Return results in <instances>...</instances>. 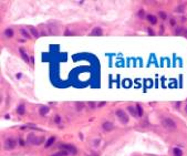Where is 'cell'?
<instances>
[{"label": "cell", "instance_id": "obj_3", "mask_svg": "<svg viewBox=\"0 0 187 156\" xmlns=\"http://www.w3.org/2000/svg\"><path fill=\"white\" fill-rule=\"evenodd\" d=\"M16 145H17V142L13 138H7L5 141V150H12V148L16 147Z\"/></svg>", "mask_w": 187, "mask_h": 156}, {"label": "cell", "instance_id": "obj_8", "mask_svg": "<svg viewBox=\"0 0 187 156\" xmlns=\"http://www.w3.org/2000/svg\"><path fill=\"white\" fill-rule=\"evenodd\" d=\"M19 51H20V54H21V57H22L23 60L26 61V62H29V57H28V54L26 53L24 49H23V48H20Z\"/></svg>", "mask_w": 187, "mask_h": 156}, {"label": "cell", "instance_id": "obj_15", "mask_svg": "<svg viewBox=\"0 0 187 156\" xmlns=\"http://www.w3.org/2000/svg\"><path fill=\"white\" fill-rule=\"evenodd\" d=\"M20 32H21V34H22L23 37H26V38H28V39H30V38H31V35L29 34V32H28V31H26L24 29H21V30H20Z\"/></svg>", "mask_w": 187, "mask_h": 156}, {"label": "cell", "instance_id": "obj_23", "mask_svg": "<svg viewBox=\"0 0 187 156\" xmlns=\"http://www.w3.org/2000/svg\"><path fill=\"white\" fill-rule=\"evenodd\" d=\"M139 16H143V15H144V11H143V10H142V11H139Z\"/></svg>", "mask_w": 187, "mask_h": 156}, {"label": "cell", "instance_id": "obj_19", "mask_svg": "<svg viewBox=\"0 0 187 156\" xmlns=\"http://www.w3.org/2000/svg\"><path fill=\"white\" fill-rule=\"evenodd\" d=\"M31 32H32V34L34 35V37H38L39 35V33H38V31H37L36 29H33V28H31Z\"/></svg>", "mask_w": 187, "mask_h": 156}, {"label": "cell", "instance_id": "obj_1", "mask_svg": "<svg viewBox=\"0 0 187 156\" xmlns=\"http://www.w3.org/2000/svg\"><path fill=\"white\" fill-rule=\"evenodd\" d=\"M162 124L164 126L165 128H167V130H174L176 127V124H175V122L169 117H165L163 118V121H162Z\"/></svg>", "mask_w": 187, "mask_h": 156}, {"label": "cell", "instance_id": "obj_22", "mask_svg": "<svg viewBox=\"0 0 187 156\" xmlns=\"http://www.w3.org/2000/svg\"><path fill=\"white\" fill-rule=\"evenodd\" d=\"M77 107H81V108H82V106H83V104H82V103H81V104H79V103H77Z\"/></svg>", "mask_w": 187, "mask_h": 156}, {"label": "cell", "instance_id": "obj_5", "mask_svg": "<svg viewBox=\"0 0 187 156\" xmlns=\"http://www.w3.org/2000/svg\"><path fill=\"white\" fill-rule=\"evenodd\" d=\"M29 144H33V145H39V144L42 142V140H37L36 136H33V135H30V137L28 138V141H27Z\"/></svg>", "mask_w": 187, "mask_h": 156}, {"label": "cell", "instance_id": "obj_4", "mask_svg": "<svg viewBox=\"0 0 187 156\" xmlns=\"http://www.w3.org/2000/svg\"><path fill=\"white\" fill-rule=\"evenodd\" d=\"M116 115H117V117L120 118V121L122 122V123H127L129 122V116L126 114L124 111L122 110H119V111L116 112Z\"/></svg>", "mask_w": 187, "mask_h": 156}, {"label": "cell", "instance_id": "obj_11", "mask_svg": "<svg viewBox=\"0 0 187 156\" xmlns=\"http://www.w3.org/2000/svg\"><path fill=\"white\" fill-rule=\"evenodd\" d=\"M49 113V107L48 106H41L40 107V114L43 116V115H47Z\"/></svg>", "mask_w": 187, "mask_h": 156}, {"label": "cell", "instance_id": "obj_21", "mask_svg": "<svg viewBox=\"0 0 187 156\" xmlns=\"http://www.w3.org/2000/svg\"><path fill=\"white\" fill-rule=\"evenodd\" d=\"M55 122H57V123H60V116H55Z\"/></svg>", "mask_w": 187, "mask_h": 156}, {"label": "cell", "instance_id": "obj_10", "mask_svg": "<svg viewBox=\"0 0 187 156\" xmlns=\"http://www.w3.org/2000/svg\"><path fill=\"white\" fill-rule=\"evenodd\" d=\"M147 20H149L152 24H155V23L157 22V18L155 16H153V15H149V16H147Z\"/></svg>", "mask_w": 187, "mask_h": 156}, {"label": "cell", "instance_id": "obj_20", "mask_svg": "<svg viewBox=\"0 0 187 156\" xmlns=\"http://www.w3.org/2000/svg\"><path fill=\"white\" fill-rule=\"evenodd\" d=\"M159 15H161V17L163 18V19H165V18H166V15H165L164 12H159Z\"/></svg>", "mask_w": 187, "mask_h": 156}, {"label": "cell", "instance_id": "obj_14", "mask_svg": "<svg viewBox=\"0 0 187 156\" xmlns=\"http://www.w3.org/2000/svg\"><path fill=\"white\" fill-rule=\"evenodd\" d=\"M5 34H6V37H8V38H11V37L13 35L12 29H7L6 31H5Z\"/></svg>", "mask_w": 187, "mask_h": 156}, {"label": "cell", "instance_id": "obj_7", "mask_svg": "<svg viewBox=\"0 0 187 156\" xmlns=\"http://www.w3.org/2000/svg\"><path fill=\"white\" fill-rule=\"evenodd\" d=\"M102 34H103V31H102V29L99 28V27H97V28H94L93 31L91 32V35H99V37H100V35H102Z\"/></svg>", "mask_w": 187, "mask_h": 156}, {"label": "cell", "instance_id": "obj_18", "mask_svg": "<svg viewBox=\"0 0 187 156\" xmlns=\"http://www.w3.org/2000/svg\"><path fill=\"white\" fill-rule=\"evenodd\" d=\"M136 110H137V115H139V116H142V115H143L142 106H141V105H137V106H136Z\"/></svg>", "mask_w": 187, "mask_h": 156}, {"label": "cell", "instance_id": "obj_12", "mask_svg": "<svg viewBox=\"0 0 187 156\" xmlns=\"http://www.w3.org/2000/svg\"><path fill=\"white\" fill-rule=\"evenodd\" d=\"M173 153H174V156H183V152H182V150L181 148H177V147H175L174 148Z\"/></svg>", "mask_w": 187, "mask_h": 156}, {"label": "cell", "instance_id": "obj_17", "mask_svg": "<svg viewBox=\"0 0 187 156\" xmlns=\"http://www.w3.org/2000/svg\"><path fill=\"white\" fill-rule=\"evenodd\" d=\"M127 110H129V113H132L133 115H135V116H139V115H137V113H136V110H135L134 107H133V106H129V107H127Z\"/></svg>", "mask_w": 187, "mask_h": 156}, {"label": "cell", "instance_id": "obj_2", "mask_svg": "<svg viewBox=\"0 0 187 156\" xmlns=\"http://www.w3.org/2000/svg\"><path fill=\"white\" fill-rule=\"evenodd\" d=\"M60 147H61V150L65 151V152H68V153H71V154H77V148H75L73 145H71V144H61L60 145Z\"/></svg>", "mask_w": 187, "mask_h": 156}, {"label": "cell", "instance_id": "obj_24", "mask_svg": "<svg viewBox=\"0 0 187 156\" xmlns=\"http://www.w3.org/2000/svg\"><path fill=\"white\" fill-rule=\"evenodd\" d=\"M185 110H186V112H187V105H186V108H185Z\"/></svg>", "mask_w": 187, "mask_h": 156}, {"label": "cell", "instance_id": "obj_6", "mask_svg": "<svg viewBox=\"0 0 187 156\" xmlns=\"http://www.w3.org/2000/svg\"><path fill=\"white\" fill-rule=\"evenodd\" d=\"M102 127H103L104 131H112L113 127H114V125H113V123H111V122H104L103 125H102Z\"/></svg>", "mask_w": 187, "mask_h": 156}, {"label": "cell", "instance_id": "obj_9", "mask_svg": "<svg viewBox=\"0 0 187 156\" xmlns=\"http://www.w3.org/2000/svg\"><path fill=\"white\" fill-rule=\"evenodd\" d=\"M24 112H26V107H24V105L23 104L19 105V106L17 107V113H18V114L22 115V114H24Z\"/></svg>", "mask_w": 187, "mask_h": 156}, {"label": "cell", "instance_id": "obj_13", "mask_svg": "<svg viewBox=\"0 0 187 156\" xmlns=\"http://www.w3.org/2000/svg\"><path fill=\"white\" fill-rule=\"evenodd\" d=\"M54 141H55V137H51V138H49L48 142H47V144H45V147H50L52 145V144L54 143Z\"/></svg>", "mask_w": 187, "mask_h": 156}, {"label": "cell", "instance_id": "obj_16", "mask_svg": "<svg viewBox=\"0 0 187 156\" xmlns=\"http://www.w3.org/2000/svg\"><path fill=\"white\" fill-rule=\"evenodd\" d=\"M68 155V152H65V151H61V152H58V153L53 154L52 156H67Z\"/></svg>", "mask_w": 187, "mask_h": 156}]
</instances>
